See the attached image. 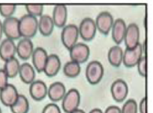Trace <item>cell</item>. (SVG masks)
<instances>
[{"instance_id":"1f68e13d","label":"cell","mask_w":153,"mask_h":113,"mask_svg":"<svg viewBox=\"0 0 153 113\" xmlns=\"http://www.w3.org/2000/svg\"><path fill=\"white\" fill-rule=\"evenodd\" d=\"M8 84V77L4 70L0 69V90L4 89Z\"/></svg>"},{"instance_id":"d6986e66","label":"cell","mask_w":153,"mask_h":113,"mask_svg":"<svg viewBox=\"0 0 153 113\" xmlns=\"http://www.w3.org/2000/svg\"><path fill=\"white\" fill-rule=\"evenodd\" d=\"M52 19L55 26L64 28L67 19V7L64 4H57L54 7Z\"/></svg>"},{"instance_id":"4dcf8cb0","label":"cell","mask_w":153,"mask_h":113,"mask_svg":"<svg viewBox=\"0 0 153 113\" xmlns=\"http://www.w3.org/2000/svg\"><path fill=\"white\" fill-rule=\"evenodd\" d=\"M42 113H61L59 106L55 103H50L45 106Z\"/></svg>"},{"instance_id":"484cf974","label":"cell","mask_w":153,"mask_h":113,"mask_svg":"<svg viewBox=\"0 0 153 113\" xmlns=\"http://www.w3.org/2000/svg\"><path fill=\"white\" fill-rule=\"evenodd\" d=\"M63 72L64 75L70 78H74L79 75L81 72V65L74 61H68L66 62L63 68Z\"/></svg>"},{"instance_id":"277c9868","label":"cell","mask_w":153,"mask_h":113,"mask_svg":"<svg viewBox=\"0 0 153 113\" xmlns=\"http://www.w3.org/2000/svg\"><path fill=\"white\" fill-rule=\"evenodd\" d=\"M78 26L74 24H69L63 28L61 31V41L66 48L70 50L73 46L77 43L79 38Z\"/></svg>"},{"instance_id":"5bb4252c","label":"cell","mask_w":153,"mask_h":113,"mask_svg":"<svg viewBox=\"0 0 153 113\" xmlns=\"http://www.w3.org/2000/svg\"><path fill=\"white\" fill-rule=\"evenodd\" d=\"M48 87L46 83L40 80H34L30 84L29 93L31 98L37 101H40L47 96Z\"/></svg>"},{"instance_id":"9a60e30c","label":"cell","mask_w":153,"mask_h":113,"mask_svg":"<svg viewBox=\"0 0 153 113\" xmlns=\"http://www.w3.org/2000/svg\"><path fill=\"white\" fill-rule=\"evenodd\" d=\"M16 54L20 59L27 60L31 56L34 51V44L31 39L22 38L16 45Z\"/></svg>"},{"instance_id":"e0dca14e","label":"cell","mask_w":153,"mask_h":113,"mask_svg":"<svg viewBox=\"0 0 153 113\" xmlns=\"http://www.w3.org/2000/svg\"><path fill=\"white\" fill-rule=\"evenodd\" d=\"M126 27L127 25L125 21L121 18L117 19L114 22L113 26H112L111 31L112 39L117 45L123 42Z\"/></svg>"},{"instance_id":"f1b7e54d","label":"cell","mask_w":153,"mask_h":113,"mask_svg":"<svg viewBox=\"0 0 153 113\" xmlns=\"http://www.w3.org/2000/svg\"><path fill=\"white\" fill-rule=\"evenodd\" d=\"M121 109V113H137V103L134 99L126 101Z\"/></svg>"},{"instance_id":"603a6c76","label":"cell","mask_w":153,"mask_h":113,"mask_svg":"<svg viewBox=\"0 0 153 113\" xmlns=\"http://www.w3.org/2000/svg\"><path fill=\"white\" fill-rule=\"evenodd\" d=\"M123 50L119 45H114L110 48L108 53V61L111 65L114 67L120 66L123 63Z\"/></svg>"},{"instance_id":"8992f818","label":"cell","mask_w":153,"mask_h":113,"mask_svg":"<svg viewBox=\"0 0 153 113\" xmlns=\"http://www.w3.org/2000/svg\"><path fill=\"white\" fill-rule=\"evenodd\" d=\"M3 34L6 36V38L10 39L14 41L21 38L19 33V19L16 17L5 18L2 22Z\"/></svg>"},{"instance_id":"8fae6325","label":"cell","mask_w":153,"mask_h":113,"mask_svg":"<svg viewBox=\"0 0 153 113\" xmlns=\"http://www.w3.org/2000/svg\"><path fill=\"white\" fill-rule=\"evenodd\" d=\"M114 19L113 16L108 11H102L97 16L95 20L97 29L101 34L107 35L110 33L113 26Z\"/></svg>"},{"instance_id":"f546056e","label":"cell","mask_w":153,"mask_h":113,"mask_svg":"<svg viewBox=\"0 0 153 113\" xmlns=\"http://www.w3.org/2000/svg\"><path fill=\"white\" fill-rule=\"evenodd\" d=\"M137 71L140 75L143 77H146V58L145 56H143L140 58L137 64Z\"/></svg>"},{"instance_id":"4316f807","label":"cell","mask_w":153,"mask_h":113,"mask_svg":"<svg viewBox=\"0 0 153 113\" xmlns=\"http://www.w3.org/2000/svg\"><path fill=\"white\" fill-rule=\"evenodd\" d=\"M28 14L37 17L41 16L43 12V5L40 4H29L25 6Z\"/></svg>"},{"instance_id":"d6a6232c","label":"cell","mask_w":153,"mask_h":113,"mask_svg":"<svg viewBox=\"0 0 153 113\" xmlns=\"http://www.w3.org/2000/svg\"><path fill=\"white\" fill-rule=\"evenodd\" d=\"M103 113H121V109L117 106H110Z\"/></svg>"},{"instance_id":"836d02e7","label":"cell","mask_w":153,"mask_h":113,"mask_svg":"<svg viewBox=\"0 0 153 113\" xmlns=\"http://www.w3.org/2000/svg\"><path fill=\"white\" fill-rule=\"evenodd\" d=\"M139 110L140 113H146V98H142L139 104Z\"/></svg>"},{"instance_id":"7402d4cb","label":"cell","mask_w":153,"mask_h":113,"mask_svg":"<svg viewBox=\"0 0 153 113\" xmlns=\"http://www.w3.org/2000/svg\"><path fill=\"white\" fill-rule=\"evenodd\" d=\"M54 27L55 25L52 16L47 14L42 15L41 16H40L38 20V30L42 35L45 37L51 35L53 32Z\"/></svg>"},{"instance_id":"7c38bea8","label":"cell","mask_w":153,"mask_h":113,"mask_svg":"<svg viewBox=\"0 0 153 113\" xmlns=\"http://www.w3.org/2000/svg\"><path fill=\"white\" fill-rule=\"evenodd\" d=\"M19 94L13 84H8L0 90V101L5 106L10 107L17 100Z\"/></svg>"},{"instance_id":"ac0fdd59","label":"cell","mask_w":153,"mask_h":113,"mask_svg":"<svg viewBox=\"0 0 153 113\" xmlns=\"http://www.w3.org/2000/svg\"><path fill=\"white\" fill-rule=\"evenodd\" d=\"M61 66V62L59 56L55 54H52L48 56L43 72L48 77H54L59 72Z\"/></svg>"},{"instance_id":"cb8c5ba5","label":"cell","mask_w":153,"mask_h":113,"mask_svg":"<svg viewBox=\"0 0 153 113\" xmlns=\"http://www.w3.org/2000/svg\"><path fill=\"white\" fill-rule=\"evenodd\" d=\"M12 113H28L29 111V102L26 97L19 95L16 102L10 107Z\"/></svg>"},{"instance_id":"52a82bcc","label":"cell","mask_w":153,"mask_h":113,"mask_svg":"<svg viewBox=\"0 0 153 113\" xmlns=\"http://www.w3.org/2000/svg\"><path fill=\"white\" fill-rule=\"evenodd\" d=\"M78 29L79 35L85 41H91L95 37L97 33L95 20L90 17L85 18L80 22Z\"/></svg>"},{"instance_id":"4fadbf2b","label":"cell","mask_w":153,"mask_h":113,"mask_svg":"<svg viewBox=\"0 0 153 113\" xmlns=\"http://www.w3.org/2000/svg\"><path fill=\"white\" fill-rule=\"evenodd\" d=\"M48 56L49 55L47 51L43 48L37 47L34 49L31 57L32 59V66L36 71L38 72H43Z\"/></svg>"},{"instance_id":"ba28073f","label":"cell","mask_w":153,"mask_h":113,"mask_svg":"<svg viewBox=\"0 0 153 113\" xmlns=\"http://www.w3.org/2000/svg\"><path fill=\"white\" fill-rule=\"evenodd\" d=\"M69 51L71 60L79 64L84 63L88 60L91 52L88 45L82 43H77Z\"/></svg>"},{"instance_id":"8d00e7d4","label":"cell","mask_w":153,"mask_h":113,"mask_svg":"<svg viewBox=\"0 0 153 113\" xmlns=\"http://www.w3.org/2000/svg\"><path fill=\"white\" fill-rule=\"evenodd\" d=\"M71 113H86L85 111H84L83 109H77L76 110H75V111L72 112Z\"/></svg>"},{"instance_id":"74e56055","label":"cell","mask_w":153,"mask_h":113,"mask_svg":"<svg viewBox=\"0 0 153 113\" xmlns=\"http://www.w3.org/2000/svg\"><path fill=\"white\" fill-rule=\"evenodd\" d=\"M0 113H2V112H1V107H0Z\"/></svg>"},{"instance_id":"9c48e42d","label":"cell","mask_w":153,"mask_h":113,"mask_svg":"<svg viewBox=\"0 0 153 113\" xmlns=\"http://www.w3.org/2000/svg\"><path fill=\"white\" fill-rule=\"evenodd\" d=\"M111 93L116 102L122 103L125 101L128 94V86L125 80L117 79L111 86Z\"/></svg>"},{"instance_id":"3957f363","label":"cell","mask_w":153,"mask_h":113,"mask_svg":"<svg viewBox=\"0 0 153 113\" xmlns=\"http://www.w3.org/2000/svg\"><path fill=\"white\" fill-rule=\"evenodd\" d=\"M62 108L66 113H71L79 109L81 102V95L76 89H71L66 92L63 98Z\"/></svg>"},{"instance_id":"83f0119b","label":"cell","mask_w":153,"mask_h":113,"mask_svg":"<svg viewBox=\"0 0 153 113\" xmlns=\"http://www.w3.org/2000/svg\"><path fill=\"white\" fill-rule=\"evenodd\" d=\"M16 10L15 4H0V14L4 18L13 16V14Z\"/></svg>"},{"instance_id":"2e32d148","label":"cell","mask_w":153,"mask_h":113,"mask_svg":"<svg viewBox=\"0 0 153 113\" xmlns=\"http://www.w3.org/2000/svg\"><path fill=\"white\" fill-rule=\"evenodd\" d=\"M16 54V44L14 41L10 39H4L0 43V58L3 61H7L15 57Z\"/></svg>"},{"instance_id":"5b68a950","label":"cell","mask_w":153,"mask_h":113,"mask_svg":"<svg viewBox=\"0 0 153 113\" xmlns=\"http://www.w3.org/2000/svg\"><path fill=\"white\" fill-rule=\"evenodd\" d=\"M143 45L139 43L134 48H126L123 51V63L126 67L132 68L137 65L140 58L143 56Z\"/></svg>"},{"instance_id":"e575fe53","label":"cell","mask_w":153,"mask_h":113,"mask_svg":"<svg viewBox=\"0 0 153 113\" xmlns=\"http://www.w3.org/2000/svg\"><path fill=\"white\" fill-rule=\"evenodd\" d=\"M89 113H103V112L100 109L95 108V109H94L91 110V112H90Z\"/></svg>"},{"instance_id":"d4e9b609","label":"cell","mask_w":153,"mask_h":113,"mask_svg":"<svg viewBox=\"0 0 153 113\" xmlns=\"http://www.w3.org/2000/svg\"><path fill=\"white\" fill-rule=\"evenodd\" d=\"M19 67H20V64H19V60L16 57H13L4 62L2 69L6 73L8 78H13L19 73Z\"/></svg>"},{"instance_id":"6da1fadb","label":"cell","mask_w":153,"mask_h":113,"mask_svg":"<svg viewBox=\"0 0 153 113\" xmlns=\"http://www.w3.org/2000/svg\"><path fill=\"white\" fill-rule=\"evenodd\" d=\"M19 27L21 37L31 39L37 34L38 19L29 14H25L19 19Z\"/></svg>"},{"instance_id":"44dd1931","label":"cell","mask_w":153,"mask_h":113,"mask_svg":"<svg viewBox=\"0 0 153 113\" xmlns=\"http://www.w3.org/2000/svg\"><path fill=\"white\" fill-rule=\"evenodd\" d=\"M18 74L20 77L21 80L25 84H31L35 80V69L28 62H24L20 65Z\"/></svg>"},{"instance_id":"d590c367","label":"cell","mask_w":153,"mask_h":113,"mask_svg":"<svg viewBox=\"0 0 153 113\" xmlns=\"http://www.w3.org/2000/svg\"><path fill=\"white\" fill-rule=\"evenodd\" d=\"M3 35V29H2V22L0 20V42H1V37Z\"/></svg>"},{"instance_id":"30bf717a","label":"cell","mask_w":153,"mask_h":113,"mask_svg":"<svg viewBox=\"0 0 153 113\" xmlns=\"http://www.w3.org/2000/svg\"><path fill=\"white\" fill-rule=\"evenodd\" d=\"M123 41L126 48H134L140 43V29L136 23H131L126 27Z\"/></svg>"},{"instance_id":"7a4b0ae2","label":"cell","mask_w":153,"mask_h":113,"mask_svg":"<svg viewBox=\"0 0 153 113\" xmlns=\"http://www.w3.org/2000/svg\"><path fill=\"white\" fill-rule=\"evenodd\" d=\"M104 75V67L98 60H93L88 64L85 70L87 80L91 85L100 83Z\"/></svg>"},{"instance_id":"ffe728a7","label":"cell","mask_w":153,"mask_h":113,"mask_svg":"<svg viewBox=\"0 0 153 113\" xmlns=\"http://www.w3.org/2000/svg\"><path fill=\"white\" fill-rule=\"evenodd\" d=\"M67 90L64 84L61 82H55L48 88L47 96L52 102L61 101L65 95Z\"/></svg>"}]
</instances>
